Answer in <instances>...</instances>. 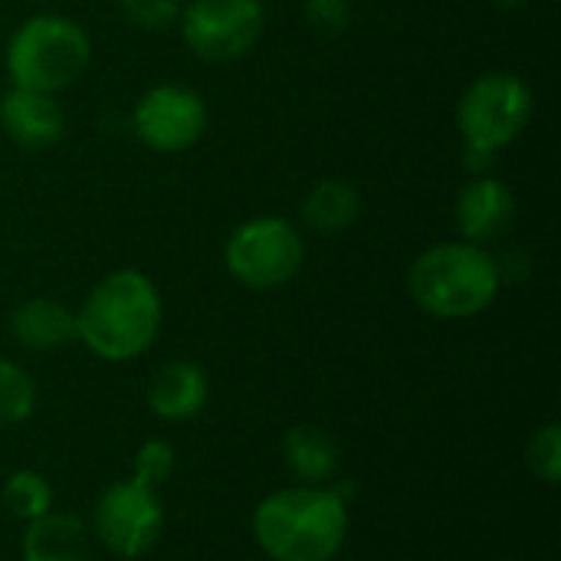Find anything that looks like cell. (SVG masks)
<instances>
[{"label": "cell", "mask_w": 561, "mask_h": 561, "mask_svg": "<svg viewBox=\"0 0 561 561\" xmlns=\"http://www.w3.org/2000/svg\"><path fill=\"white\" fill-rule=\"evenodd\" d=\"M266 26L263 0H187L178 16L184 46L204 62L243 59Z\"/></svg>", "instance_id": "cell-7"}, {"label": "cell", "mask_w": 561, "mask_h": 561, "mask_svg": "<svg viewBox=\"0 0 561 561\" xmlns=\"http://www.w3.org/2000/svg\"><path fill=\"white\" fill-rule=\"evenodd\" d=\"M174 463H178V454H174V447H171L168 440H161V437H151V440H145V444L135 450V460H131V477L158 490L161 483H168V480H171V473H174Z\"/></svg>", "instance_id": "cell-20"}, {"label": "cell", "mask_w": 561, "mask_h": 561, "mask_svg": "<svg viewBox=\"0 0 561 561\" xmlns=\"http://www.w3.org/2000/svg\"><path fill=\"white\" fill-rule=\"evenodd\" d=\"M523 460L536 480H542L546 486H556L561 480V424L536 427L526 440Z\"/></svg>", "instance_id": "cell-19"}, {"label": "cell", "mask_w": 561, "mask_h": 561, "mask_svg": "<svg viewBox=\"0 0 561 561\" xmlns=\"http://www.w3.org/2000/svg\"><path fill=\"white\" fill-rule=\"evenodd\" d=\"M23 561H92V533L72 513H46L23 529Z\"/></svg>", "instance_id": "cell-13"}, {"label": "cell", "mask_w": 561, "mask_h": 561, "mask_svg": "<svg viewBox=\"0 0 561 561\" xmlns=\"http://www.w3.org/2000/svg\"><path fill=\"white\" fill-rule=\"evenodd\" d=\"M536 95L533 85L516 72L477 76L457 102V128L463 138L467 168L486 174L493 154L510 148L533 122Z\"/></svg>", "instance_id": "cell-5"}, {"label": "cell", "mask_w": 561, "mask_h": 561, "mask_svg": "<svg viewBox=\"0 0 561 561\" xmlns=\"http://www.w3.org/2000/svg\"><path fill=\"white\" fill-rule=\"evenodd\" d=\"M339 444L325 427L296 424L283 437V463L299 486H329L339 473Z\"/></svg>", "instance_id": "cell-15"}, {"label": "cell", "mask_w": 561, "mask_h": 561, "mask_svg": "<svg viewBox=\"0 0 561 561\" xmlns=\"http://www.w3.org/2000/svg\"><path fill=\"white\" fill-rule=\"evenodd\" d=\"M348 490L286 486L253 510V539L273 561H332L348 539Z\"/></svg>", "instance_id": "cell-2"}, {"label": "cell", "mask_w": 561, "mask_h": 561, "mask_svg": "<svg viewBox=\"0 0 561 561\" xmlns=\"http://www.w3.org/2000/svg\"><path fill=\"white\" fill-rule=\"evenodd\" d=\"M164 319V302L151 276L141 270L105 273L76 309V342L102 362H135L145 355Z\"/></svg>", "instance_id": "cell-1"}, {"label": "cell", "mask_w": 561, "mask_h": 561, "mask_svg": "<svg viewBox=\"0 0 561 561\" xmlns=\"http://www.w3.org/2000/svg\"><path fill=\"white\" fill-rule=\"evenodd\" d=\"M306 260V240L299 227L276 214H260L233 227L224 243L227 273L256 293L283 289L293 283Z\"/></svg>", "instance_id": "cell-6"}, {"label": "cell", "mask_w": 561, "mask_h": 561, "mask_svg": "<svg viewBox=\"0 0 561 561\" xmlns=\"http://www.w3.org/2000/svg\"><path fill=\"white\" fill-rule=\"evenodd\" d=\"M10 335L30 352H56L76 342V312L49 296L23 299L10 312Z\"/></svg>", "instance_id": "cell-14"}, {"label": "cell", "mask_w": 561, "mask_h": 561, "mask_svg": "<svg viewBox=\"0 0 561 561\" xmlns=\"http://www.w3.org/2000/svg\"><path fill=\"white\" fill-rule=\"evenodd\" d=\"M164 529V503L154 486L125 477L108 483L92 510V539L118 559L145 556Z\"/></svg>", "instance_id": "cell-8"}, {"label": "cell", "mask_w": 561, "mask_h": 561, "mask_svg": "<svg viewBox=\"0 0 561 561\" xmlns=\"http://www.w3.org/2000/svg\"><path fill=\"white\" fill-rule=\"evenodd\" d=\"M3 503L16 519L30 523L53 510V486L36 470H16L3 483Z\"/></svg>", "instance_id": "cell-17"}, {"label": "cell", "mask_w": 561, "mask_h": 561, "mask_svg": "<svg viewBox=\"0 0 561 561\" xmlns=\"http://www.w3.org/2000/svg\"><path fill=\"white\" fill-rule=\"evenodd\" d=\"M0 128L10 141L30 151L53 148L66 131V115L49 92L10 85L0 95Z\"/></svg>", "instance_id": "cell-11"}, {"label": "cell", "mask_w": 561, "mask_h": 561, "mask_svg": "<svg viewBox=\"0 0 561 561\" xmlns=\"http://www.w3.org/2000/svg\"><path fill=\"white\" fill-rule=\"evenodd\" d=\"M516 217V197L510 184L493 174H473L454 201V227L467 243H493L500 240Z\"/></svg>", "instance_id": "cell-10"}, {"label": "cell", "mask_w": 561, "mask_h": 561, "mask_svg": "<svg viewBox=\"0 0 561 561\" xmlns=\"http://www.w3.org/2000/svg\"><path fill=\"white\" fill-rule=\"evenodd\" d=\"M181 0H122V13L131 26L158 33L168 30L171 23H178L181 16Z\"/></svg>", "instance_id": "cell-21"}, {"label": "cell", "mask_w": 561, "mask_h": 561, "mask_svg": "<svg viewBox=\"0 0 561 561\" xmlns=\"http://www.w3.org/2000/svg\"><path fill=\"white\" fill-rule=\"evenodd\" d=\"M306 20L316 33L322 36H339L348 20H352V3L348 0H306Z\"/></svg>", "instance_id": "cell-22"}, {"label": "cell", "mask_w": 561, "mask_h": 561, "mask_svg": "<svg viewBox=\"0 0 561 561\" xmlns=\"http://www.w3.org/2000/svg\"><path fill=\"white\" fill-rule=\"evenodd\" d=\"M135 138L158 154L191 151L207 131V102L181 82H158L131 108Z\"/></svg>", "instance_id": "cell-9"}, {"label": "cell", "mask_w": 561, "mask_h": 561, "mask_svg": "<svg viewBox=\"0 0 561 561\" xmlns=\"http://www.w3.org/2000/svg\"><path fill=\"white\" fill-rule=\"evenodd\" d=\"M92 62V39L85 26L62 13L26 16L7 39L3 66L10 85L33 92H62L85 76Z\"/></svg>", "instance_id": "cell-4"}, {"label": "cell", "mask_w": 561, "mask_h": 561, "mask_svg": "<svg viewBox=\"0 0 561 561\" xmlns=\"http://www.w3.org/2000/svg\"><path fill=\"white\" fill-rule=\"evenodd\" d=\"M503 286L500 260L467 240L427 247L408 266V293L414 306L434 319H473L486 312Z\"/></svg>", "instance_id": "cell-3"}, {"label": "cell", "mask_w": 561, "mask_h": 561, "mask_svg": "<svg viewBox=\"0 0 561 561\" xmlns=\"http://www.w3.org/2000/svg\"><path fill=\"white\" fill-rule=\"evenodd\" d=\"M36 411V381L30 371L0 355V427L23 424Z\"/></svg>", "instance_id": "cell-18"}, {"label": "cell", "mask_w": 561, "mask_h": 561, "mask_svg": "<svg viewBox=\"0 0 561 561\" xmlns=\"http://www.w3.org/2000/svg\"><path fill=\"white\" fill-rule=\"evenodd\" d=\"M500 7H506V10H516V7H523L526 0H496Z\"/></svg>", "instance_id": "cell-23"}, {"label": "cell", "mask_w": 561, "mask_h": 561, "mask_svg": "<svg viewBox=\"0 0 561 561\" xmlns=\"http://www.w3.org/2000/svg\"><path fill=\"white\" fill-rule=\"evenodd\" d=\"M506 561H516V559H506Z\"/></svg>", "instance_id": "cell-24"}, {"label": "cell", "mask_w": 561, "mask_h": 561, "mask_svg": "<svg viewBox=\"0 0 561 561\" xmlns=\"http://www.w3.org/2000/svg\"><path fill=\"white\" fill-rule=\"evenodd\" d=\"M148 408L154 417L181 424L197 417L210 401L207 371L191 358H171L158 365L148 378Z\"/></svg>", "instance_id": "cell-12"}, {"label": "cell", "mask_w": 561, "mask_h": 561, "mask_svg": "<svg viewBox=\"0 0 561 561\" xmlns=\"http://www.w3.org/2000/svg\"><path fill=\"white\" fill-rule=\"evenodd\" d=\"M362 217V194L345 178H325L312 184V191L302 201V220L309 230L335 237L345 233Z\"/></svg>", "instance_id": "cell-16"}]
</instances>
